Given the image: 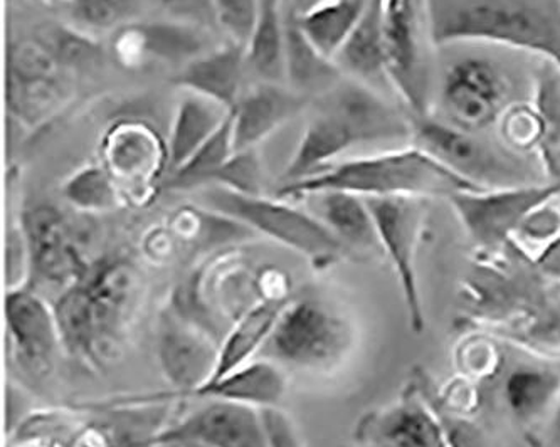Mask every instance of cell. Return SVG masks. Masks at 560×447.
I'll return each instance as SVG.
<instances>
[{
    "instance_id": "obj_1",
    "label": "cell",
    "mask_w": 560,
    "mask_h": 447,
    "mask_svg": "<svg viewBox=\"0 0 560 447\" xmlns=\"http://www.w3.org/2000/svg\"><path fill=\"white\" fill-rule=\"evenodd\" d=\"M411 139V117L361 81L340 80L318 96L283 172V184L299 183L340 161L357 145Z\"/></svg>"
},
{
    "instance_id": "obj_2",
    "label": "cell",
    "mask_w": 560,
    "mask_h": 447,
    "mask_svg": "<svg viewBox=\"0 0 560 447\" xmlns=\"http://www.w3.org/2000/svg\"><path fill=\"white\" fill-rule=\"evenodd\" d=\"M436 48L495 44L560 68V0H430Z\"/></svg>"
},
{
    "instance_id": "obj_3",
    "label": "cell",
    "mask_w": 560,
    "mask_h": 447,
    "mask_svg": "<svg viewBox=\"0 0 560 447\" xmlns=\"http://www.w3.org/2000/svg\"><path fill=\"white\" fill-rule=\"evenodd\" d=\"M324 190H342L364 199L374 197H419L450 199L453 193L478 189L434 161L416 145L400 146L375 155L335 162L312 177L283 184L280 199H303Z\"/></svg>"
},
{
    "instance_id": "obj_4",
    "label": "cell",
    "mask_w": 560,
    "mask_h": 447,
    "mask_svg": "<svg viewBox=\"0 0 560 447\" xmlns=\"http://www.w3.org/2000/svg\"><path fill=\"white\" fill-rule=\"evenodd\" d=\"M202 202L209 211L261 233L308 258L313 264L328 266L349 255L346 246L328 231L317 215L308 214L287 199L248 196L222 187H206Z\"/></svg>"
},
{
    "instance_id": "obj_5",
    "label": "cell",
    "mask_w": 560,
    "mask_h": 447,
    "mask_svg": "<svg viewBox=\"0 0 560 447\" xmlns=\"http://www.w3.org/2000/svg\"><path fill=\"white\" fill-rule=\"evenodd\" d=\"M387 78L409 117L433 114L430 0H383Z\"/></svg>"
},
{
    "instance_id": "obj_6",
    "label": "cell",
    "mask_w": 560,
    "mask_h": 447,
    "mask_svg": "<svg viewBox=\"0 0 560 447\" xmlns=\"http://www.w3.org/2000/svg\"><path fill=\"white\" fill-rule=\"evenodd\" d=\"M352 342V325L337 306L303 298L288 302L265 346L277 364L317 372L339 365Z\"/></svg>"
},
{
    "instance_id": "obj_7",
    "label": "cell",
    "mask_w": 560,
    "mask_h": 447,
    "mask_svg": "<svg viewBox=\"0 0 560 447\" xmlns=\"http://www.w3.org/2000/svg\"><path fill=\"white\" fill-rule=\"evenodd\" d=\"M438 115L459 130L481 133L513 105V83L500 62L466 55L444 64L438 81Z\"/></svg>"
},
{
    "instance_id": "obj_8",
    "label": "cell",
    "mask_w": 560,
    "mask_h": 447,
    "mask_svg": "<svg viewBox=\"0 0 560 447\" xmlns=\"http://www.w3.org/2000/svg\"><path fill=\"white\" fill-rule=\"evenodd\" d=\"M411 142L478 189L532 184L517 153L502 152L485 142L480 133L459 130L433 114L411 117Z\"/></svg>"
},
{
    "instance_id": "obj_9",
    "label": "cell",
    "mask_w": 560,
    "mask_h": 447,
    "mask_svg": "<svg viewBox=\"0 0 560 447\" xmlns=\"http://www.w3.org/2000/svg\"><path fill=\"white\" fill-rule=\"evenodd\" d=\"M71 96V74L34 37L11 39L8 48V108L31 130L44 127Z\"/></svg>"
},
{
    "instance_id": "obj_10",
    "label": "cell",
    "mask_w": 560,
    "mask_h": 447,
    "mask_svg": "<svg viewBox=\"0 0 560 447\" xmlns=\"http://www.w3.org/2000/svg\"><path fill=\"white\" fill-rule=\"evenodd\" d=\"M560 196V184H527L503 189L463 190L447 202L469 239L487 251L509 246L525 219Z\"/></svg>"
},
{
    "instance_id": "obj_11",
    "label": "cell",
    "mask_w": 560,
    "mask_h": 447,
    "mask_svg": "<svg viewBox=\"0 0 560 447\" xmlns=\"http://www.w3.org/2000/svg\"><path fill=\"white\" fill-rule=\"evenodd\" d=\"M368 200L384 255L393 262L399 280L409 324L415 331L424 330L421 292H419L416 255L424 230L428 205L419 197H374Z\"/></svg>"
},
{
    "instance_id": "obj_12",
    "label": "cell",
    "mask_w": 560,
    "mask_h": 447,
    "mask_svg": "<svg viewBox=\"0 0 560 447\" xmlns=\"http://www.w3.org/2000/svg\"><path fill=\"white\" fill-rule=\"evenodd\" d=\"M214 48L208 30L184 22H130L115 31L109 52L127 70L168 64L180 70L187 62Z\"/></svg>"
},
{
    "instance_id": "obj_13",
    "label": "cell",
    "mask_w": 560,
    "mask_h": 447,
    "mask_svg": "<svg viewBox=\"0 0 560 447\" xmlns=\"http://www.w3.org/2000/svg\"><path fill=\"white\" fill-rule=\"evenodd\" d=\"M21 233L31 277L68 287L92 264L81 255L73 224L55 205L37 204L22 212Z\"/></svg>"
},
{
    "instance_id": "obj_14",
    "label": "cell",
    "mask_w": 560,
    "mask_h": 447,
    "mask_svg": "<svg viewBox=\"0 0 560 447\" xmlns=\"http://www.w3.org/2000/svg\"><path fill=\"white\" fill-rule=\"evenodd\" d=\"M81 283L92 299L100 349L106 356L114 352L142 303L143 281L127 259L103 258L92 262Z\"/></svg>"
},
{
    "instance_id": "obj_15",
    "label": "cell",
    "mask_w": 560,
    "mask_h": 447,
    "mask_svg": "<svg viewBox=\"0 0 560 447\" xmlns=\"http://www.w3.org/2000/svg\"><path fill=\"white\" fill-rule=\"evenodd\" d=\"M175 440H194L209 447H268L261 411L218 399L155 434L149 444L159 447Z\"/></svg>"
},
{
    "instance_id": "obj_16",
    "label": "cell",
    "mask_w": 560,
    "mask_h": 447,
    "mask_svg": "<svg viewBox=\"0 0 560 447\" xmlns=\"http://www.w3.org/2000/svg\"><path fill=\"white\" fill-rule=\"evenodd\" d=\"M219 346L211 334L180 315H165L159 330V362L168 383L189 396L206 386L218 367Z\"/></svg>"
},
{
    "instance_id": "obj_17",
    "label": "cell",
    "mask_w": 560,
    "mask_h": 447,
    "mask_svg": "<svg viewBox=\"0 0 560 447\" xmlns=\"http://www.w3.org/2000/svg\"><path fill=\"white\" fill-rule=\"evenodd\" d=\"M5 320L15 355L33 374H46L62 349L55 309L26 287H15L5 298Z\"/></svg>"
},
{
    "instance_id": "obj_18",
    "label": "cell",
    "mask_w": 560,
    "mask_h": 447,
    "mask_svg": "<svg viewBox=\"0 0 560 447\" xmlns=\"http://www.w3.org/2000/svg\"><path fill=\"white\" fill-rule=\"evenodd\" d=\"M308 96L288 84L261 81L243 93L233 109L234 150H255L296 115L302 114Z\"/></svg>"
},
{
    "instance_id": "obj_19",
    "label": "cell",
    "mask_w": 560,
    "mask_h": 447,
    "mask_svg": "<svg viewBox=\"0 0 560 447\" xmlns=\"http://www.w3.org/2000/svg\"><path fill=\"white\" fill-rule=\"evenodd\" d=\"M105 167L115 180L149 187L168 168L167 143L149 125L124 121L106 131L103 140Z\"/></svg>"
},
{
    "instance_id": "obj_20",
    "label": "cell",
    "mask_w": 560,
    "mask_h": 447,
    "mask_svg": "<svg viewBox=\"0 0 560 447\" xmlns=\"http://www.w3.org/2000/svg\"><path fill=\"white\" fill-rule=\"evenodd\" d=\"M246 66V48L228 40L175 71L174 84L183 92L205 96L233 111L243 96Z\"/></svg>"
},
{
    "instance_id": "obj_21",
    "label": "cell",
    "mask_w": 560,
    "mask_h": 447,
    "mask_svg": "<svg viewBox=\"0 0 560 447\" xmlns=\"http://www.w3.org/2000/svg\"><path fill=\"white\" fill-rule=\"evenodd\" d=\"M361 436L374 447H452L443 422L415 396L372 414Z\"/></svg>"
},
{
    "instance_id": "obj_22",
    "label": "cell",
    "mask_w": 560,
    "mask_h": 447,
    "mask_svg": "<svg viewBox=\"0 0 560 447\" xmlns=\"http://www.w3.org/2000/svg\"><path fill=\"white\" fill-rule=\"evenodd\" d=\"M287 392V375L277 362L252 361L224 377L190 392V397L199 399H218L248 405V408H278Z\"/></svg>"
},
{
    "instance_id": "obj_23",
    "label": "cell",
    "mask_w": 560,
    "mask_h": 447,
    "mask_svg": "<svg viewBox=\"0 0 560 447\" xmlns=\"http://www.w3.org/2000/svg\"><path fill=\"white\" fill-rule=\"evenodd\" d=\"M335 64L350 80L361 81L377 90L389 86L386 43H384L383 0H369L364 14L343 44Z\"/></svg>"
},
{
    "instance_id": "obj_24",
    "label": "cell",
    "mask_w": 560,
    "mask_h": 447,
    "mask_svg": "<svg viewBox=\"0 0 560 447\" xmlns=\"http://www.w3.org/2000/svg\"><path fill=\"white\" fill-rule=\"evenodd\" d=\"M231 111L205 96L184 93L168 131V174L183 167L226 123Z\"/></svg>"
},
{
    "instance_id": "obj_25",
    "label": "cell",
    "mask_w": 560,
    "mask_h": 447,
    "mask_svg": "<svg viewBox=\"0 0 560 447\" xmlns=\"http://www.w3.org/2000/svg\"><path fill=\"white\" fill-rule=\"evenodd\" d=\"M287 305V298H265L241 313L219 346L218 367L209 383L255 361L256 353L270 340Z\"/></svg>"
},
{
    "instance_id": "obj_26",
    "label": "cell",
    "mask_w": 560,
    "mask_h": 447,
    "mask_svg": "<svg viewBox=\"0 0 560 447\" xmlns=\"http://www.w3.org/2000/svg\"><path fill=\"white\" fill-rule=\"evenodd\" d=\"M306 197L315 199L317 217L346 246L347 251H383L374 217L364 197L342 190H324Z\"/></svg>"
},
{
    "instance_id": "obj_27",
    "label": "cell",
    "mask_w": 560,
    "mask_h": 447,
    "mask_svg": "<svg viewBox=\"0 0 560 447\" xmlns=\"http://www.w3.org/2000/svg\"><path fill=\"white\" fill-rule=\"evenodd\" d=\"M287 40H284V81L302 95L318 96L342 80V71L331 59L325 58L300 30L295 8L284 9Z\"/></svg>"
},
{
    "instance_id": "obj_28",
    "label": "cell",
    "mask_w": 560,
    "mask_h": 447,
    "mask_svg": "<svg viewBox=\"0 0 560 447\" xmlns=\"http://www.w3.org/2000/svg\"><path fill=\"white\" fill-rule=\"evenodd\" d=\"M559 396V372L539 365H518L503 384L506 409L522 424H534L552 415Z\"/></svg>"
},
{
    "instance_id": "obj_29",
    "label": "cell",
    "mask_w": 560,
    "mask_h": 447,
    "mask_svg": "<svg viewBox=\"0 0 560 447\" xmlns=\"http://www.w3.org/2000/svg\"><path fill=\"white\" fill-rule=\"evenodd\" d=\"M56 325L62 349L78 361L95 367L102 361L92 299L81 281L66 287L55 305Z\"/></svg>"
},
{
    "instance_id": "obj_30",
    "label": "cell",
    "mask_w": 560,
    "mask_h": 447,
    "mask_svg": "<svg viewBox=\"0 0 560 447\" xmlns=\"http://www.w3.org/2000/svg\"><path fill=\"white\" fill-rule=\"evenodd\" d=\"M368 4L369 0H318L302 11L295 8L296 22L310 43L334 61Z\"/></svg>"
},
{
    "instance_id": "obj_31",
    "label": "cell",
    "mask_w": 560,
    "mask_h": 447,
    "mask_svg": "<svg viewBox=\"0 0 560 447\" xmlns=\"http://www.w3.org/2000/svg\"><path fill=\"white\" fill-rule=\"evenodd\" d=\"M530 105L539 120L540 142L537 158L544 172L560 177V68L540 59L532 84Z\"/></svg>"
},
{
    "instance_id": "obj_32",
    "label": "cell",
    "mask_w": 560,
    "mask_h": 447,
    "mask_svg": "<svg viewBox=\"0 0 560 447\" xmlns=\"http://www.w3.org/2000/svg\"><path fill=\"white\" fill-rule=\"evenodd\" d=\"M284 21L283 0H261L255 33L246 46V59L253 73L261 81H284Z\"/></svg>"
},
{
    "instance_id": "obj_33",
    "label": "cell",
    "mask_w": 560,
    "mask_h": 447,
    "mask_svg": "<svg viewBox=\"0 0 560 447\" xmlns=\"http://www.w3.org/2000/svg\"><path fill=\"white\" fill-rule=\"evenodd\" d=\"M34 39L43 46L66 73L92 70L103 59L102 46L95 37L80 27L66 24H46Z\"/></svg>"
},
{
    "instance_id": "obj_34",
    "label": "cell",
    "mask_w": 560,
    "mask_h": 447,
    "mask_svg": "<svg viewBox=\"0 0 560 447\" xmlns=\"http://www.w3.org/2000/svg\"><path fill=\"white\" fill-rule=\"evenodd\" d=\"M236 153L233 140V111L226 123L219 128L218 133L208 143L200 146L189 161L168 174L165 187L171 190H189L208 187L211 178L228 164Z\"/></svg>"
},
{
    "instance_id": "obj_35",
    "label": "cell",
    "mask_w": 560,
    "mask_h": 447,
    "mask_svg": "<svg viewBox=\"0 0 560 447\" xmlns=\"http://www.w3.org/2000/svg\"><path fill=\"white\" fill-rule=\"evenodd\" d=\"M61 190L62 197L83 214L115 211L121 204L120 187L105 165L78 168L66 178Z\"/></svg>"
},
{
    "instance_id": "obj_36",
    "label": "cell",
    "mask_w": 560,
    "mask_h": 447,
    "mask_svg": "<svg viewBox=\"0 0 560 447\" xmlns=\"http://www.w3.org/2000/svg\"><path fill=\"white\" fill-rule=\"evenodd\" d=\"M140 0H71L73 24L86 33H106L139 19Z\"/></svg>"
},
{
    "instance_id": "obj_37",
    "label": "cell",
    "mask_w": 560,
    "mask_h": 447,
    "mask_svg": "<svg viewBox=\"0 0 560 447\" xmlns=\"http://www.w3.org/2000/svg\"><path fill=\"white\" fill-rule=\"evenodd\" d=\"M503 145L513 153H537L540 142V127L534 106L528 103H513L499 121Z\"/></svg>"
},
{
    "instance_id": "obj_38",
    "label": "cell",
    "mask_w": 560,
    "mask_h": 447,
    "mask_svg": "<svg viewBox=\"0 0 560 447\" xmlns=\"http://www.w3.org/2000/svg\"><path fill=\"white\" fill-rule=\"evenodd\" d=\"M215 27L230 37L231 43L248 46L261 9V0H212Z\"/></svg>"
},
{
    "instance_id": "obj_39",
    "label": "cell",
    "mask_w": 560,
    "mask_h": 447,
    "mask_svg": "<svg viewBox=\"0 0 560 447\" xmlns=\"http://www.w3.org/2000/svg\"><path fill=\"white\" fill-rule=\"evenodd\" d=\"M208 187H222L248 196H262V167L256 150L234 153L228 164L211 178Z\"/></svg>"
},
{
    "instance_id": "obj_40",
    "label": "cell",
    "mask_w": 560,
    "mask_h": 447,
    "mask_svg": "<svg viewBox=\"0 0 560 447\" xmlns=\"http://www.w3.org/2000/svg\"><path fill=\"white\" fill-rule=\"evenodd\" d=\"M513 240H521L527 246H539L546 249L552 248L553 244L560 240V209L553 204V200L535 209L521 230L517 231Z\"/></svg>"
},
{
    "instance_id": "obj_41",
    "label": "cell",
    "mask_w": 560,
    "mask_h": 447,
    "mask_svg": "<svg viewBox=\"0 0 560 447\" xmlns=\"http://www.w3.org/2000/svg\"><path fill=\"white\" fill-rule=\"evenodd\" d=\"M172 21L184 22L202 30H214V5L212 0H152Z\"/></svg>"
},
{
    "instance_id": "obj_42",
    "label": "cell",
    "mask_w": 560,
    "mask_h": 447,
    "mask_svg": "<svg viewBox=\"0 0 560 447\" xmlns=\"http://www.w3.org/2000/svg\"><path fill=\"white\" fill-rule=\"evenodd\" d=\"M261 419L268 447H305L295 422L280 408L262 409Z\"/></svg>"
},
{
    "instance_id": "obj_43",
    "label": "cell",
    "mask_w": 560,
    "mask_h": 447,
    "mask_svg": "<svg viewBox=\"0 0 560 447\" xmlns=\"http://www.w3.org/2000/svg\"><path fill=\"white\" fill-rule=\"evenodd\" d=\"M550 443H552V447H560V396L556 409L550 415Z\"/></svg>"
},
{
    "instance_id": "obj_44",
    "label": "cell",
    "mask_w": 560,
    "mask_h": 447,
    "mask_svg": "<svg viewBox=\"0 0 560 447\" xmlns=\"http://www.w3.org/2000/svg\"><path fill=\"white\" fill-rule=\"evenodd\" d=\"M159 447H209L206 444L194 443V440H175V443L162 444Z\"/></svg>"
},
{
    "instance_id": "obj_45",
    "label": "cell",
    "mask_w": 560,
    "mask_h": 447,
    "mask_svg": "<svg viewBox=\"0 0 560 447\" xmlns=\"http://www.w3.org/2000/svg\"><path fill=\"white\" fill-rule=\"evenodd\" d=\"M48 2H66V4H70L71 0H48Z\"/></svg>"
}]
</instances>
